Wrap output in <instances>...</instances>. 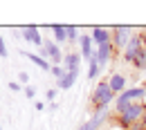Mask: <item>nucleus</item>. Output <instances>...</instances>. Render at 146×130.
I'll return each mask as SVG.
<instances>
[{
    "instance_id": "f257e3e1",
    "label": "nucleus",
    "mask_w": 146,
    "mask_h": 130,
    "mask_svg": "<svg viewBox=\"0 0 146 130\" xmlns=\"http://www.w3.org/2000/svg\"><path fill=\"white\" fill-rule=\"evenodd\" d=\"M115 99H117V94L110 90L108 81H99L97 88L90 94V106H92L94 112L97 110H108L110 106H115Z\"/></svg>"
},
{
    "instance_id": "f03ea898",
    "label": "nucleus",
    "mask_w": 146,
    "mask_h": 130,
    "mask_svg": "<svg viewBox=\"0 0 146 130\" xmlns=\"http://www.w3.org/2000/svg\"><path fill=\"white\" fill-rule=\"evenodd\" d=\"M144 99H146V88L144 85L126 88L121 94H117V99H115V110H117V114H119V112L126 110L130 103H142Z\"/></svg>"
},
{
    "instance_id": "7ed1b4c3",
    "label": "nucleus",
    "mask_w": 146,
    "mask_h": 130,
    "mask_svg": "<svg viewBox=\"0 0 146 130\" xmlns=\"http://www.w3.org/2000/svg\"><path fill=\"white\" fill-rule=\"evenodd\" d=\"M142 117H144V103H130L124 112H119L117 114V126H121V128H130V126H135V123H142Z\"/></svg>"
},
{
    "instance_id": "20e7f679",
    "label": "nucleus",
    "mask_w": 146,
    "mask_h": 130,
    "mask_svg": "<svg viewBox=\"0 0 146 130\" xmlns=\"http://www.w3.org/2000/svg\"><path fill=\"white\" fill-rule=\"evenodd\" d=\"M110 40H112V45H115V49H119V52H124L126 49V45H128V40L133 38V29L130 27H126V25H119V27H112L110 29Z\"/></svg>"
},
{
    "instance_id": "39448f33",
    "label": "nucleus",
    "mask_w": 146,
    "mask_h": 130,
    "mask_svg": "<svg viewBox=\"0 0 146 130\" xmlns=\"http://www.w3.org/2000/svg\"><path fill=\"white\" fill-rule=\"evenodd\" d=\"M38 56H43V58L50 61L52 65H61V63H63V52H61V47L56 45L54 40H45L43 47H40V52H38Z\"/></svg>"
},
{
    "instance_id": "423d86ee",
    "label": "nucleus",
    "mask_w": 146,
    "mask_h": 130,
    "mask_svg": "<svg viewBox=\"0 0 146 130\" xmlns=\"http://www.w3.org/2000/svg\"><path fill=\"white\" fill-rule=\"evenodd\" d=\"M142 47H146V43L142 40V36H139V34H133V38L128 40V45H126V49L121 52V56H124V61L133 65V61H135V56H137V52H139Z\"/></svg>"
},
{
    "instance_id": "0eeeda50",
    "label": "nucleus",
    "mask_w": 146,
    "mask_h": 130,
    "mask_svg": "<svg viewBox=\"0 0 146 130\" xmlns=\"http://www.w3.org/2000/svg\"><path fill=\"white\" fill-rule=\"evenodd\" d=\"M115 45H112V40L106 43V45H99V47H94V58H97V63H99V67L104 70L106 65H108L110 61H112V56H115Z\"/></svg>"
},
{
    "instance_id": "6e6552de",
    "label": "nucleus",
    "mask_w": 146,
    "mask_h": 130,
    "mask_svg": "<svg viewBox=\"0 0 146 130\" xmlns=\"http://www.w3.org/2000/svg\"><path fill=\"white\" fill-rule=\"evenodd\" d=\"M106 119H108V110H97V112H92V119H88L86 123L79 126V130H99Z\"/></svg>"
},
{
    "instance_id": "1a4fd4ad",
    "label": "nucleus",
    "mask_w": 146,
    "mask_h": 130,
    "mask_svg": "<svg viewBox=\"0 0 146 130\" xmlns=\"http://www.w3.org/2000/svg\"><path fill=\"white\" fill-rule=\"evenodd\" d=\"M106 81H108L110 90H112L115 94H121V92H124V90L128 88V79L121 74V72H112V74H110Z\"/></svg>"
},
{
    "instance_id": "9d476101",
    "label": "nucleus",
    "mask_w": 146,
    "mask_h": 130,
    "mask_svg": "<svg viewBox=\"0 0 146 130\" xmlns=\"http://www.w3.org/2000/svg\"><path fill=\"white\" fill-rule=\"evenodd\" d=\"M23 38L27 40V43H32V45H36V47H43V36H40V32H38L36 25H27V27H23Z\"/></svg>"
},
{
    "instance_id": "9b49d317",
    "label": "nucleus",
    "mask_w": 146,
    "mask_h": 130,
    "mask_svg": "<svg viewBox=\"0 0 146 130\" xmlns=\"http://www.w3.org/2000/svg\"><path fill=\"white\" fill-rule=\"evenodd\" d=\"M110 36L112 34H110L108 27H92V32H90V38H92V43H94V47L110 43Z\"/></svg>"
},
{
    "instance_id": "f8f14e48",
    "label": "nucleus",
    "mask_w": 146,
    "mask_h": 130,
    "mask_svg": "<svg viewBox=\"0 0 146 130\" xmlns=\"http://www.w3.org/2000/svg\"><path fill=\"white\" fill-rule=\"evenodd\" d=\"M94 43H92L90 34H81V38H79V54H81V58H88L90 61L92 56H94V47H92Z\"/></svg>"
},
{
    "instance_id": "ddd939ff",
    "label": "nucleus",
    "mask_w": 146,
    "mask_h": 130,
    "mask_svg": "<svg viewBox=\"0 0 146 130\" xmlns=\"http://www.w3.org/2000/svg\"><path fill=\"white\" fill-rule=\"evenodd\" d=\"M61 65L65 67V72H79L81 54H79V52H68V54H63V63H61Z\"/></svg>"
},
{
    "instance_id": "4468645a",
    "label": "nucleus",
    "mask_w": 146,
    "mask_h": 130,
    "mask_svg": "<svg viewBox=\"0 0 146 130\" xmlns=\"http://www.w3.org/2000/svg\"><path fill=\"white\" fill-rule=\"evenodd\" d=\"M25 56H27V58H29V61H32V63L36 65L38 70H45V72H50L52 63H50V61H45L43 56H38V54H32V52H25Z\"/></svg>"
},
{
    "instance_id": "2eb2a0df",
    "label": "nucleus",
    "mask_w": 146,
    "mask_h": 130,
    "mask_svg": "<svg viewBox=\"0 0 146 130\" xmlns=\"http://www.w3.org/2000/svg\"><path fill=\"white\" fill-rule=\"evenodd\" d=\"M76 79H79V72H65V76L61 81H56V83H58L61 90H70L74 83H76Z\"/></svg>"
},
{
    "instance_id": "dca6fc26",
    "label": "nucleus",
    "mask_w": 146,
    "mask_h": 130,
    "mask_svg": "<svg viewBox=\"0 0 146 130\" xmlns=\"http://www.w3.org/2000/svg\"><path fill=\"white\" fill-rule=\"evenodd\" d=\"M50 29H52V34H54V43H56V45H61V43H65V40H68L65 25H50Z\"/></svg>"
},
{
    "instance_id": "f3484780",
    "label": "nucleus",
    "mask_w": 146,
    "mask_h": 130,
    "mask_svg": "<svg viewBox=\"0 0 146 130\" xmlns=\"http://www.w3.org/2000/svg\"><path fill=\"white\" fill-rule=\"evenodd\" d=\"M133 67H135V70H142V72H146V47H142V49L137 52L135 61H133Z\"/></svg>"
},
{
    "instance_id": "a211bd4d",
    "label": "nucleus",
    "mask_w": 146,
    "mask_h": 130,
    "mask_svg": "<svg viewBox=\"0 0 146 130\" xmlns=\"http://www.w3.org/2000/svg\"><path fill=\"white\" fill-rule=\"evenodd\" d=\"M88 63H90V65H88V79L92 81V79H97V76H99L101 67H99V63H97V58H94V56H92Z\"/></svg>"
},
{
    "instance_id": "6ab92c4d",
    "label": "nucleus",
    "mask_w": 146,
    "mask_h": 130,
    "mask_svg": "<svg viewBox=\"0 0 146 130\" xmlns=\"http://www.w3.org/2000/svg\"><path fill=\"white\" fill-rule=\"evenodd\" d=\"M65 34H68V40H79L81 38L79 27H74V25H65Z\"/></svg>"
},
{
    "instance_id": "aec40b11",
    "label": "nucleus",
    "mask_w": 146,
    "mask_h": 130,
    "mask_svg": "<svg viewBox=\"0 0 146 130\" xmlns=\"http://www.w3.org/2000/svg\"><path fill=\"white\" fill-rule=\"evenodd\" d=\"M50 72H52V76H54L56 81H61V79L65 76V67H63V65H52Z\"/></svg>"
},
{
    "instance_id": "412c9836",
    "label": "nucleus",
    "mask_w": 146,
    "mask_h": 130,
    "mask_svg": "<svg viewBox=\"0 0 146 130\" xmlns=\"http://www.w3.org/2000/svg\"><path fill=\"white\" fill-rule=\"evenodd\" d=\"M23 92H25V96H27V99H34V96H36V88L25 85V88H23Z\"/></svg>"
},
{
    "instance_id": "4be33fe9",
    "label": "nucleus",
    "mask_w": 146,
    "mask_h": 130,
    "mask_svg": "<svg viewBox=\"0 0 146 130\" xmlns=\"http://www.w3.org/2000/svg\"><path fill=\"white\" fill-rule=\"evenodd\" d=\"M45 99H47V103H52V101H56V90H54V88H50V90L45 92Z\"/></svg>"
},
{
    "instance_id": "5701e85b",
    "label": "nucleus",
    "mask_w": 146,
    "mask_h": 130,
    "mask_svg": "<svg viewBox=\"0 0 146 130\" xmlns=\"http://www.w3.org/2000/svg\"><path fill=\"white\" fill-rule=\"evenodd\" d=\"M7 54H9V52H7V45H5V38H2V34H0V56H2V58H7Z\"/></svg>"
},
{
    "instance_id": "b1692460",
    "label": "nucleus",
    "mask_w": 146,
    "mask_h": 130,
    "mask_svg": "<svg viewBox=\"0 0 146 130\" xmlns=\"http://www.w3.org/2000/svg\"><path fill=\"white\" fill-rule=\"evenodd\" d=\"M7 88H9L11 92H20V90H23V88H20V83H18V81H11V83H9Z\"/></svg>"
},
{
    "instance_id": "393cba45",
    "label": "nucleus",
    "mask_w": 146,
    "mask_h": 130,
    "mask_svg": "<svg viewBox=\"0 0 146 130\" xmlns=\"http://www.w3.org/2000/svg\"><path fill=\"white\" fill-rule=\"evenodd\" d=\"M20 83H23V85L29 83V74H27V72H20Z\"/></svg>"
},
{
    "instance_id": "a878e982",
    "label": "nucleus",
    "mask_w": 146,
    "mask_h": 130,
    "mask_svg": "<svg viewBox=\"0 0 146 130\" xmlns=\"http://www.w3.org/2000/svg\"><path fill=\"white\" fill-rule=\"evenodd\" d=\"M34 108H36L38 112H43L45 108H47V103H43V101H36V103H34Z\"/></svg>"
},
{
    "instance_id": "bb28decb",
    "label": "nucleus",
    "mask_w": 146,
    "mask_h": 130,
    "mask_svg": "<svg viewBox=\"0 0 146 130\" xmlns=\"http://www.w3.org/2000/svg\"><path fill=\"white\" fill-rule=\"evenodd\" d=\"M47 108H50V110H56V108H58V103H56V101H52V103H47Z\"/></svg>"
},
{
    "instance_id": "cd10ccee",
    "label": "nucleus",
    "mask_w": 146,
    "mask_h": 130,
    "mask_svg": "<svg viewBox=\"0 0 146 130\" xmlns=\"http://www.w3.org/2000/svg\"><path fill=\"white\" fill-rule=\"evenodd\" d=\"M142 123H144V128H146V103H144V117H142Z\"/></svg>"
},
{
    "instance_id": "c85d7f7f",
    "label": "nucleus",
    "mask_w": 146,
    "mask_h": 130,
    "mask_svg": "<svg viewBox=\"0 0 146 130\" xmlns=\"http://www.w3.org/2000/svg\"><path fill=\"white\" fill-rule=\"evenodd\" d=\"M0 130H2V126H0Z\"/></svg>"
},
{
    "instance_id": "c756f323",
    "label": "nucleus",
    "mask_w": 146,
    "mask_h": 130,
    "mask_svg": "<svg viewBox=\"0 0 146 130\" xmlns=\"http://www.w3.org/2000/svg\"><path fill=\"white\" fill-rule=\"evenodd\" d=\"M144 74H146V72H144Z\"/></svg>"
}]
</instances>
